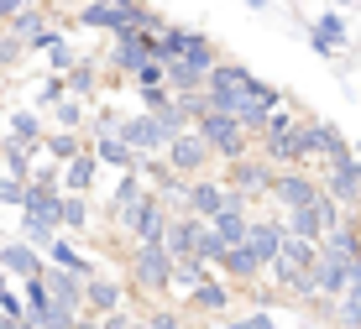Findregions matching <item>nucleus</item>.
Listing matches in <instances>:
<instances>
[{
	"instance_id": "13",
	"label": "nucleus",
	"mask_w": 361,
	"mask_h": 329,
	"mask_svg": "<svg viewBox=\"0 0 361 329\" xmlns=\"http://www.w3.org/2000/svg\"><path fill=\"white\" fill-rule=\"evenodd\" d=\"M90 147L99 157V168H116V173H136L142 168V151H131L121 142V131H90Z\"/></svg>"
},
{
	"instance_id": "15",
	"label": "nucleus",
	"mask_w": 361,
	"mask_h": 329,
	"mask_svg": "<svg viewBox=\"0 0 361 329\" xmlns=\"http://www.w3.org/2000/svg\"><path fill=\"white\" fill-rule=\"evenodd\" d=\"M0 267L27 283V277H37V272L47 267V251H37L32 240H6V246H0Z\"/></svg>"
},
{
	"instance_id": "16",
	"label": "nucleus",
	"mask_w": 361,
	"mask_h": 329,
	"mask_svg": "<svg viewBox=\"0 0 361 329\" xmlns=\"http://www.w3.org/2000/svg\"><path fill=\"white\" fill-rule=\"evenodd\" d=\"M121 303H126V287L116 283V277H90L84 283V314H94V319H105V314H116Z\"/></svg>"
},
{
	"instance_id": "26",
	"label": "nucleus",
	"mask_w": 361,
	"mask_h": 329,
	"mask_svg": "<svg viewBox=\"0 0 361 329\" xmlns=\"http://www.w3.org/2000/svg\"><path fill=\"white\" fill-rule=\"evenodd\" d=\"M6 136H16V142H27V147H42V136H47V125H42V110H11V120H6Z\"/></svg>"
},
{
	"instance_id": "4",
	"label": "nucleus",
	"mask_w": 361,
	"mask_h": 329,
	"mask_svg": "<svg viewBox=\"0 0 361 329\" xmlns=\"http://www.w3.org/2000/svg\"><path fill=\"white\" fill-rule=\"evenodd\" d=\"M304 162H325V168H345L356 162V147L345 142V131L335 120L304 116Z\"/></svg>"
},
{
	"instance_id": "34",
	"label": "nucleus",
	"mask_w": 361,
	"mask_h": 329,
	"mask_svg": "<svg viewBox=\"0 0 361 329\" xmlns=\"http://www.w3.org/2000/svg\"><path fill=\"white\" fill-rule=\"evenodd\" d=\"M21 240H32L37 251H47L58 240V225L53 220H37V214H21Z\"/></svg>"
},
{
	"instance_id": "35",
	"label": "nucleus",
	"mask_w": 361,
	"mask_h": 329,
	"mask_svg": "<svg viewBox=\"0 0 361 329\" xmlns=\"http://www.w3.org/2000/svg\"><path fill=\"white\" fill-rule=\"evenodd\" d=\"M183 58H189L194 68H204V73H209V68H215V63H220V53H215V42H209L204 32H194V37H189V47H183Z\"/></svg>"
},
{
	"instance_id": "39",
	"label": "nucleus",
	"mask_w": 361,
	"mask_h": 329,
	"mask_svg": "<svg viewBox=\"0 0 361 329\" xmlns=\"http://www.w3.org/2000/svg\"><path fill=\"white\" fill-rule=\"evenodd\" d=\"M21 58H27V42H21V37H11V32H0V73L16 68Z\"/></svg>"
},
{
	"instance_id": "48",
	"label": "nucleus",
	"mask_w": 361,
	"mask_h": 329,
	"mask_svg": "<svg viewBox=\"0 0 361 329\" xmlns=\"http://www.w3.org/2000/svg\"><path fill=\"white\" fill-rule=\"evenodd\" d=\"M79 329H99V319H94V314H84V324Z\"/></svg>"
},
{
	"instance_id": "25",
	"label": "nucleus",
	"mask_w": 361,
	"mask_h": 329,
	"mask_svg": "<svg viewBox=\"0 0 361 329\" xmlns=\"http://www.w3.org/2000/svg\"><path fill=\"white\" fill-rule=\"evenodd\" d=\"M204 79H209V73L194 68L189 58H173V63H168V89H173V94H204Z\"/></svg>"
},
{
	"instance_id": "42",
	"label": "nucleus",
	"mask_w": 361,
	"mask_h": 329,
	"mask_svg": "<svg viewBox=\"0 0 361 329\" xmlns=\"http://www.w3.org/2000/svg\"><path fill=\"white\" fill-rule=\"evenodd\" d=\"M220 329H262V324H257V309H252V314H235V319H226Z\"/></svg>"
},
{
	"instance_id": "40",
	"label": "nucleus",
	"mask_w": 361,
	"mask_h": 329,
	"mask_svg": "<svg viewBox=\"0 0 361 329\" xmlns=\"http://www.w3.org/2000/svg\"><path fill=\"white\" fill-rule=\"evenodd\" d=\"M0 204L21 209V204H27V183H21V178H11V173H0Z\"/></svg>"
},
{
	"instance_id": "17",
	"label": "nucleus",
	"mask_w": 361,
	"mask_h": 329,
	"mask_svg": "<svg viewBox=\"0 0 361 329\" xmlns=\"http://www.w3.org/2000/svg\"><path fill=\"white\" fill-rule=\"evenodd\" d=\"M209 220H199V214H173L168 220V251L173 256H199V235H204Z\"/></svg>"
},
{
	"instance_id": "20",
	"label": "nucleus",
	"mask_w": 361,
	"mask_h": 329,
	"mask_svg": "<svg viewBox=\"0 0 361 329\" xmlns=\"http://www.w3.org/2000/svg\"><path fill=\"white\" fill-rule=\"evenodd\" d=\"M99 178V157H94V147H84L79 157H68L63 162V194H90Z\"/></svg>"
},
{
	"instance_id": "50",
	"label": "nucleus",
	"mask_w": 361,
	"mask_h": 329,
	"mask_svg": "<svg viewBox=\"0 0 361 329\" xmlns=\"http://www.w3.org/2000/svg\"><path fill=\"white\" fill-rule=\"evenodd\" d=\"M351 173H356V183H361V157H356V162H351Z\"/></svg>"
},
{
	"instance_id": "8",
	"label": "nucleus",
	"mask_w": 361,
	"mask_h": 329,
	"mask_svg": "<svg viewBox=\"0 0 361 329\" xmlns=\"http://www.w3.org/2000/svg\"><path fill=\"white\" fill-rule=\"evenodd\" d=\"M163 157L173 162V173H183V178H204L209 162H215V151H209V142H204L199 131H178V136L163 147Z\"/></svg>"
},
{
	"instance_id": "6",
	"label": "nucleus",
	"mask_w": 361,
	"mask_h": 329,
	"mask_svg": "<svg viewBox=\"0 0 361 329\" xmlns=\"http://www.w3.org/2000/svg\"><path fill=\"white\" fill-rule=\"evenodd\" d=\"M168 220H173L168 199L147 188V194H142V204H136V209H126L116 225H121V230H126L131 240H168Z\"/></svg>"
},
{
	"instance_id": "14",
	"label": "nucleus",
	"mask_w": 361,
	"mask_h": 329,
	"mask_svg": "<svg viewBox=\"0 0 361 329\" xmlns=\"http://www.w3.org/2000/svg\"><path fill=\"white\" fill-rule=\"evenodd\" d=\"M283 240H288V225H283V220H252V230H246V246H252V256H257L262 272L278 261Z\"/></svg>"
},
{
	"instance_id": "52",
	"label": "nucleus",
	"mask_w": 361,
	"mask_h": 329,
	"mask_svg": "<svg viewBox=\"0 0 361 329\" xmlns=\"http://www.w3.org/2000/svg\"><path fill=\"white\" fill-rule=\"evenodd\" d=\"M0 173H6V157H0Z\"/></svg>"
},
{
	"instance_id": "29",
	"label": "nucleus",
	"mask_w": 361,
	"mask_h": 329,
	"mask_svg": "<svg viewBox=\"0 0 361 329\" xmlns=\"http://www.w3.org/2000/svg\"><path fill=\"white\" fill-rule=\"evenodd\" d=\"M90 225V194H63L58 199V230H79Z\"/></svg>"
},
{
	"instance_id": "18",
	"label": "nucleus",
	"mask_w": 361,
	"mask_h": 329,
	"mask_svg": "<svg viewBox=\"0 0 361 329\" xmlns=\"http://www.w3.org/2000/svg\"><path fill=\"white\" fill-rule=\"evenodd\" d=\"M42 283H47V293H53L58 303H68V309H84V277H79V272H68V267H58V261H47V267H42Z\"/></svg>"
},
{
	"instance_id": "49",
	"label": "nucleus",
	"mask_w": 361,
	"mask_h": 329,
	"mask_svg": "<svg viewBox=\"0 0 361 329\" xmlns=\"http://www.w3.org/2000/svg\"><path fill=\"white\" fill-rule=\"evenodd\" d=\"M126 329H152V324H147V319H131V324H126Z\"/></svg>"
},
{
	"instance_id": "33",
	"label": "nucleus",
	"mask_w": 361,
	"mask_h": 329,
	"mask_svg": "<svg viewBox=\"0 0 361 329\" xmlns=\"http://www.w3.org/2000/svg\"><path fill=\"white\" fill-rule=\"evenodd\" d=\"M42 58H47V68H53V73H68V68H73V63H79L84 53L73 47V37H68V32H58L53 42H47V53H42Z\"/></svg>"
},
{
	"instance_id": "22",
	"label": "nucleus",
	"mask_w": 361,
	"mask_h": 329,
	"mask_svg": "<svg viewBox=\"0 0 361 329\" xmlns=\"http://www.w3.org/2000/svg\"><path fill=\"white\" fill-rule=\"evenodd\" d=\"M189 309H194V314H215V319H220V314H226V309H231V287H226V283H220V277H215V272H209V277H204V283H199V287H194V293H189Z\"/></svg>"
},
{
	"instance_id": "45",
	"label": "nucleus",
	"mask_w": 361,
	"mask_h": 329,
	"mask_svg": "<svg viewBox=\"0 0 361 329\" xmlns=\"http://www.w3.org/2000/svg\"><path fill=\"white\" fill-rule=\"evenodd\" d=\"M21 329H47L42 319H32V314H27V319H21Z\"/></svg>"
},
{
	"instance_id": "5",
	"label": "nucleus",
	"mask_w": 361,
	"mask_h": 329,
	"mask_svg": "<svg viewBox=\"0 0 361 329\" xmlns=\"http://www.w3.org/2000/svg\"><path fill=\"white\" fill-rule=\"evenodd\" d=\"M194 131L209 142V151L215 157H226V162H235V157H246L252 151V131H246L235 116H226V110H204V116L194 120Z\"/></svg>"
},
{
	"instance_id": "51",
	"label": "nucleus",
	"mask_w": 361,
	"mask_h": 329,
	"mask_svg": "<svg viewBox=\"0 0 361 329\" xmlns=\"http://www.w3.org/2000/svg\"><path fill=\"white\" fill-rule=\"evenodd\" d=\"M330 6H351V0H330Z\"/></svg>"
},
{
	"instance_id": "27",
	"label": "nucleus",
	"mask_w": 361,
	"mask_h": 329,
	"mask_svg": "<svg viewBox=\"0 0 361 329\" xmlns=\"http://www.w3.org/2000/svg\"><path fill=\"white\" fill-rule=\"evenodd\" d=\"M142 194H147V178H142V173H121V183L110 188V214L121 220L126 209H136V204H142Z\"/></svg>"
},
{
	"instance_id": "36",
	"label": "nucleus",
	"mask_w": 361,
	"mask_h": 329,
	"mask_svg": "<svg viewBox=\"0 0 361 329\" xmlns=\"http://www.w3.org/2000/svg\"><path fill=\"white\" fill-rule=\"evenodd\" d=\"M58 99H68V79H63V73H47L42 89H37V110H53Z\"/></svg>"
},
{
	"instance_id": "7",
	"label": "nucleus",
	"mask_w": 361,
	"mask_h": 329,
	"mask_svg": "<svg viewBox=\"0 0 361 329\" xmlns=\"http://www.w3.org/2000/svg\"><path fill=\"white\" fill-rule=\"evenodd\" d=\"M272 178H278V168H272L267 157H235V162H226V188L231 194H241L246 204L252 199H272Z\"/></svg>"
},
{
	"instance_id": "41",
	"label": "nucleus",
	"mask_w": 361,
	"mask_h": 329,
	"mask_svg": "<svg viewBox=\"0 0 361 329\" xmlns=\"http://www.w3.org/2000/svg\"><path fill=\"white\" fill-rule=\"evenodd\" d=\"M147 324H152V329H183V319L173 309H152V314H147Z\"/></svg>"
},
{
	"instance_id": "24",
	"label": "nucleus",
	"mask_w": 361,
	"mask_h": 329,
	"mask_svg": "<svg viewBox=\"0 0 361 329\" xmlns=\"http://www.w3.org/2000/svg\"><path fill=\"white\" fill-rule=\"evenodd\" d=\"M63 79H68V94L94 99V94H99V58H90V53H84V58H79V63H73V68L63 73Z\"/></svg>"
},
{
	"instance_id": "30",
	"label": "nucleus",
	"mask_w": 361,
	"mask_h": 329,
	"mask_svg": "<svg viewBox=\"0 0 361 329\" xmlns=\"http://www.w3.org/2000/svg\"><path fill=\"white\" fill-rule=\"evenodd\" d=\"M209 272H215V267H209V261H199V256H173V287H178V293H194Z\"/></svg>"
},
{
	"instance_id": "32",
	"label": "nucleus",
	"mask_w": 361,
	"mask_h": 329,
	"mask_svg": "<svg viewBox=\"0 0 361 329\" xmlns=\"http://www.w3.org/2000/svg\"><path fill=\"white\" fill-rule=\"evenodd\" d=\"M21 298H27V314L32 319H47V314H53V293H47V283H42V272L37 277H27V283H21Z\"/></svg>"
},
{
	"instance_id": "46",
	"label": "nucleus",
	"mask_w": 361,
	"mask_h": 329,
	"mask_svg": "<svg viewBox=\"0 0 361 329\" xmlns=\"http://www.w3.org/2000/svg\"><path fill=\"white\" fill-rule=\"evenodd\" d=\"M0 293H11V272L6 267H0Z\"/></svg>"
},
{
	"instance_id": "9",
	"label": "nucleus",
	"mask_w": 361,
	"mask_h": 329,
	"mask_svg": "<svg viewBox=\"0 0 361 329\" xmlns=\"http://www.w3.org/2000/svg\"><path fill=\"white\" fill-rule=\"evenodd\" d=\"M319 194H325V183L309 178V173H298V168H278V178H272V199L283 204V214H288V209H304V204H314Z\"/></svg>"
},
{
	"instance_id": "3",
	"label": "nucleus",
	"mask_w": 361,
	"mask_h": 329,
	"mask_svg": "<svg viewBox=\"0 0 361 329\" xmlns=\"http://www.w3.org/2000/svg\"><path fill=\"white\" fill-rule=\"evenodd\" d=\"M126 267H131V283L142 287L147 298L173 293V251H168V240H136Z\"/></svg>"
},
{
	"instance_id": "12",
	"label": "nucleus",
	"mask_w": 361,
	"mask_h": 329,
	"mask_svg": "<svg viewBox=\"0 0 361 329\" xmlns=\"http://www.w3.org/2000/svg\"><path fill=\"white\" fill-rule=\"evenodd\" d=\"M309 47H314L319 58H341V47H351V27H345L341 11H319V16L309 21Z\"/></svg>"
},
{
	"instance_id": "21",
	"label": "nucleus",
	"mask_w": 361,
	"mask_h": 329,
	"mask_svg": "<svg viewBox=\"0 0 361 329\" xmlns=\"http://www.w3.org/2000/svg\"><path fill=\"white\" fill-rule=\"evenodd\" d=\"M215 272H226L231 283H246V287H252L257 277H262V267H257V256H252V246H246V240L226 246V256H220V267H215Z\"/></svg>"
},
{
	"instance_id": "1",
	"label": "nucleus",
	"mask_w": 361,
	"mask_h": 329,
	"mask_svg": "<svg viewBox=\"0 0 361 329\" xmlns=\"http://www.w3.org/2000/svg\"><path fill=\"white\" fill-rule=\"evenodd\" d=\"M272 283H278V293H293V298H319V240H304V235H288L278 251V261H272Z\"/></svg>"
},
{
	"instance_id": "37",
	"label": "nucleus",
	"mask_w": 361,
	"mask_h": 329,
	"mask_svg": "<svg viewBox=\"0 0 361 329\" xmlns=\"http://www.w3.org/2000/svg\"><path fill=\"white\" fill-rule=\"evenodd\" d=\"M136 94H142V110H152V116L173 105V89H168V84H136Z\"/></svg>"
},
{
	"instance_id": "31",
	"label": "nucleus",
	"mask_w": 361,
	"mask_h": 329,
	"mask_svg": "<svg viewBox=\"0 0 361 329\" xmlns=\"http://www.w3.org/2000/svg\"><path fill=\"white\" fill-rule=\"evenodd\" d=\"M53 120H58V131H84V125H90V105H84L79 94H68V99L53 105Z\"/></svg>"
},
{
	"instance_id": "23",
	"label": "nucleus",
	"mask_w": 361,
	"mask_h": 329,
	"mask_svg": "<svg viewBox=\"0 0 361 329\" xmlns=\"http://www.w3.org/2000/svg\"><path fill=\"white\" fill-rule=\"evenodd\" d=\"M47 261H58V267H68V272H79V277H84V283H90V277H99V267H94V261H90V256H84V251H79V246H73V240H68V235H58V240H53V246H47Z\"/></svg>"
},
{
	"instance_id": "47",
	"label": "nucleus",
	"mask_w": 361,
	"mask_h": 329,
	"mask_svg": "<svg viewBox=\"0 0 361 329\" xmlns=\"http://www.w3.org/2000/svg\"><path fill=\"white\" fill-rule=\"evenodd\" d=\"M272 6V0H246V11H267Z\"/></svg>"
},
{
	"instance_id": "28",
	"label": "nucleus",
	"mask_w": 361,
	"mask_h": 329,
	"mask_svg": "<svg viewBox=\"0 0 361 329\" xmlns=\"http://www.w3.org/2000/svg\"><path fill=\"white\" fill-rule=\"evenodd\" d=\"M84 147H90V142H84V131H47L42 136V157L47 162H68V157H79Z\"/></svg>"
},
{
	"instance_id": "38",
	"label": "nucleus",
	"mask_w": 361,
	"mask_h": 329,
	"mask_svg": "<svg viewBox=\"0 0 361 329\" xmlns=\"http://www.w3.org/2000/svg\"><path fill=\"white\" fill-rule=\"evenodd\" d=\"M220 256H226V240L215 235V225H204V235H199V261H209V267H220Z\"/></svg>"
},
{
	"instance_id": "44",
	"label": "nucleus",
	"mask_w": 361,
	"mask_h": 329,
	"mask_svg": "<svg viewBox=\"0 0 361 329\" xmlns=\"http://www.w3.org/2000/svg\"><path fill=\"white\" fill-rule=\"evenodd\" d=\"M0 329H21V319H16V314H6V309H0Z\"/></svg>"
},
{
	"instance_id": "19",
	"label": "nucleus",
	"mask_w": 361,
	"mask_h": 329,
	"mask_svg": "<svg viewBox=\"0 0 361 329\" xmlns=\"http://www.w3.org/2000/svg\"><path fill=\"white\" fill-rule=\"evenodd\" d=\"M209 225H215V235L226 240V246L246 240V230H252V214H246V199H241V194H231V199H226V209H220Z\"/></svg>"
},
{
	"instance_id": "11",
	"label": "nucleus",
	"mask_w": 361,
	"mask_h": 329,
	"mask_svg": "<svg viewBox=\"0 0 361 329\" xmlns=\"http://www.w3.org/2000/svg\"><path fill=\"white\" fill-rule=\"evenodd\" d=\"M226 199H231V188L226 178H189V194H183V209L178 214H199V220H215L220 209H226Z\"/></svg>"
},
{
	"instance_id": "2",
	"label": "nucleus",
	"mask_w": 361,
	"mask_h": 329,
	"mask_svg": "<svg viewBox=\"0 0 361 329\" xmlns=\"http://www.w3.org/2000/svg\"><path fill=\"white\" fill-rule=\"evenodd\" d=\"M262 157L272 168H304V116H293L288 105L267 116V131L257 136Z\"/></svg>"
},
{
	"instance_id": "53",
	"label": "nucleus",
	"mask_w": 361,
	"mask_h": 329,
	"mask_svg": "<svg viewBox=\"0 0 361 329\" xmlns=\"http://www.w3.org/2000/svg\"><path fill=\"white\" fill-rule=\"evenodd\" d=\"M0 142H6V131H0Z\"/></svg>"
},
{
	"instance_id": "54",
	"label": "nucleus",
	"mask_w": 361,
	"mask_h": 329,
	"mask_svg": "<svg viewBox=\"0 0 361 329\" xmlns=\"http://www.w3.org/2000/svg\"><path fill=\"white\" fill-rule=\"evenodd\" d=\"M0 32H6V27H0Z\"/></svg>"
},
{
	"instance_id": "10",
	"label": "nucleus",
	"mask_w": 361,
	"mask_h": 329,
	"mask_svg": "<svg viewBox=\"0 0 361 329\" xmlns=\"http://www.w3.org/2000/svg\"><path fill=\"white\" fill-rule=\"evenodd\" d=\"M121 142L147 157V151H163L168 147V131H163V120H157L152 110H136V116H121Z\"/></svg>"
},
{
	"instance_id": "43",
	"label": "nucleus",
	"mask_w": 361,
	"mask_h": 329,
	"mask_svg": "<svg viewBox=\"0 0 361 329\" xmlns=\"http://www.w3.org/2000/svg\"><path fill=\"white\" fill-rule=\"evenodd\" d=\"M257 324H262V329H288V324H278V319H272L267 309H257Z\"/></svg>"
}]
</instances>
